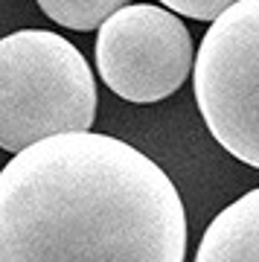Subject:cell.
I'll list each match as a JSON object with an SVG mask.
<instances>
[{
	"label": "cell",
	"instance_id": "obj_2",
	"mask_svg": "<svg viewBox=\"0 0 259 262\" xmlns=\"http://www.w3.org/2000/svg\"><path fill=\"white\" fill-rule=\"evenodd\" d=\"M96 82L67 38L20 29L0 41V146L12 155L56 137L91 131Z\"/></svg>",
	"mask_w": 259,
	"mask_h": 262
},
{
	"label": "cell",
	"instance_id": "obj_5",
	"mask_svg": "<svg viewBox=\"0 0 259 262\" xmlns=\"http://www.w3.org/2000/svg\"><path fill=\"white\" fill-rule=\"evenodd\" d=\"M195 262H259V187L227 204L210 222Z\"/></svg>",
	"mask_w": 259,
	"mask_h": 262
},
{
	"label": "cell",
	"instance_id": "obj_6",
	"mask_svg": "<svg viewBox=\"0 0 259 262\" xmlns=\"http://www.w3.org/2000/svg\"><path fill=\"white\" fill-rule=\"evenodd\" d=\"M38 6L58 27L91 32L131 3L128 0H38Z\"/></svg>",
	"mask_w": 259,
	"mask_h": 262
},
{
	"label": "cell",
	"instance_id": "obj_7",
	"mask_svg": "<svg viewBox=\"0 0 259 262\" xmlns=\"http://www.w3.org/2000/svg\"><path fill=\"white\" fill-rule=\"evenodd\" d=\"M166 9L178 12V15H186L192 20H215L219 15L236 6L239 0H160Z\"/></svg>",
	"mask_w": 259,
	"mask_h": 262
},
{
	"label": "cell",
	"instance_id": "obj_3",
	"mask_svg": "<svg viewBox=\"0 0 259 262\" xmlns=\"http://www.w3.org/2000/svg\"><path fill=\"white\" fill-rule=\"evenodd\" d=\"M192 79L213 140L259 169V0H239L210 24Z\"/></svg>",
	"mask_w": 259,
	"mask_h": 262
},
{
	"label": "cell",
	"instance_id": "obj_1",
	"mask_svg": "<svg viewBox=\"0 0 259 262\" xmlns=\"http://www.w3.org/2000/svg\"><path fill=\"white\" fill-rule=\"evenodd\" d=\"M166 172L111 134H56L0 172V262H184Z\"/></svg>",
	"mask_w": 259,
	"mask_h": 262
},
{
	"label": "cell",
	"instance_id": "obj_4",
	"mask_svg": "<svg viewBox=\"0 0 259 262\" xmlns=\"http://www.w3.org/2000/svg\"><path fill=\"white\" fill-rule=\"evenodd\" d=\"M195 44L166 6L131 3L105 20L96 38V70L125 102H160L195 70Z\"/></svg>",
	"mask_w": 259,
	"mask_h": 262
}]
</instances>
